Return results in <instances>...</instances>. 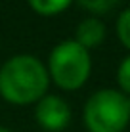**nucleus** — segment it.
Masks as SVG:
<instances>
[{
	"instance_id": "obj_1",
	"label": "nucleus",
	"mask_w": 130,
	"mask_h": 132,
	"mask_svg": "<svg viewBox=\"0 0 130 132\" xmlns=\"http://www.w3.org/2000/svg\"><path fill=\"white\" fill-rule=\"evenodd\" d=\"M48 69L34 56L19 54L10 57L0 69V94L13 105H29L46 96Z\"/></svg>"
},
{
	"instance_id": "obj_2",
	"label": "nucleus",
	"mask_w": 130,
	"mask_h": 132,
	"mask_svg": "<svg viewBox=\"0 0 130 132\" xmlns=\"http://www.w3.org/2000/svg\"><path fill=\"white\" fill-rule=\"evenodd\" d=\"M130 122L126 96L120 90L101 88L84 105V125L88 132H124Z\"/></svg>"
},
{
	"instance_id": "obj_3",
	"label": "nucleus",
	"mask_w": 130,
	"mask_h": 132,
	"mask_svg": "<svg viewBox=\"0 0 130 132\" xmlns=\"http://www.w3.org/2000/svg\"><path fill=\"white\" fill-rule=\"evenodd\" d=\"M92 57L86 48L75 40L59 42L48 60V77L63 90H77L88 80Z\"/></svg>"
},
{
	"instance_id": "obj_4",
	"label": "nucleus",
	"mask_w": 130,
	"mask_h": 132,
	"mask_svg": "<svg viewBox=\"0 0 130 132\" xmlns=\"http://www.w3.org/2000/svg\"><path fill=\"white\" fill-rule=\"evenodd\" d=\"M34 117L42 128L50 132H59L71 122V107L63 98L46 94L37 102Z\"/></svg>"
},
{
	"instance_id": "obj_5",
	"label": "nucleus",
	"mask_w": 130,
	"mask_h": 132,
	"mask_svg": "<svg viewBox=\"0 0 130 132\" xmlns=\"http://www.w3.org/2000/svg\"><path fill=\"white\" fill-rule=\"evenodd\" d=\"M105 38V25L96 17L80 21L77 31H75V42H79L82 48H96L103 42Z\"/></svg>"
},
{
	"instance_id": "obj_6",
	"label": "nucleus",
	"mask_w": 130,
	"mask_h": 132,
	"mask_svg": "<svg viewBox=\"0 0 130 132\" xmlns=\"http://www.w3.org/2000/svg\"><path fill=\"white\" fill-rule=\"evenodd\" d=\"M33 12L40 13V15H57V13L65 12L71 6L73 0H27Z\"/></svg>"
},
{
	"instance_id": "obj_7",
	"label": "nucleus",
	"mask_w": 130,
	"mask_h": 132,
	"mask_svg": "<svg viewBox=\"0 0 130 132\" xmlns=\"http://www.w3.org/2000/svg\"><path fill=\"white\" fill-rule=\"evenodd\" d=\"M117 36L120 44L130 50V8H126L117 19Z\"/></svg>"
},
{
	"instance_id": "obj_8",
	"label": "nucleus",
	"mask_w": 130,
	"mask_h": 132,
	"mask_svg": "<svg viewBox=\"0 0 130 132\" xmlns=\"http://www.w3.org/2000/svg\"><path fill=\"white\" fill-rule=\"evenodd\" d=\"M79 4L92 13H107L119 4V0H79Z\"/></svg>"
},
{
	"instance_id": "obj_9",
	"label": "nucleus",
	"mask_w": 130,
	"mask_h": 132,
	"mask_svg": "<svg viewBox=\"0 0 130 132\" xmlns=\"http://www.w3.org/2000/svg\"><path fill=\"white\" fill-rule=\"evenodd\" d=\"M117 82H119V86H120V90H123V92L130 94V56L124 57V60L119 63Z\"/></svg>"
},
{
	"instance_id": "obj_10",
	"label": "nucleus",
	"mask_w": 130,
	"mask_h": 132,
	"mask_svg": "<svg viewBox=\"0 0 130 132\" xmlns=\"http://www.w3.org/2000/svg\"><path fill=\"white\" fill-rule=\"evenodd\" d=\"M126 105H128V113H130V96L126 98Z\"/></svg>"
},
{
	"instance_id": "obj_11",
	"label": "nucleus",
	"mask_w": 130,
	"mask_h": 132,
	"mask_svg": "<svg viewBox=\"0 0 130 132\" xmlns=\"http://www.w3.org/2000/svg\"><path fill=\"white\" fill-rule=\"evenodd\" d=\"M0 132H12V130H8V128H4V126H0Z\"/></svg>"
}]
</instances>
